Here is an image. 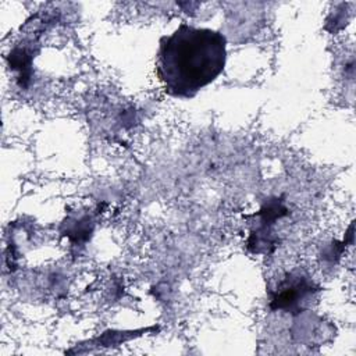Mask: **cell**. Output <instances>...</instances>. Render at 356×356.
I'll return each instance as SVG.
<instances>
[{
	"label": "cell",
	"mask_w": 356,
	"mask_h": 356,
	"mask_svg": "<svg viewBox=\"0 0 356 356\" xmlns=\"http://www.w3.org/2000/svg\"><path fill=\"white\" fill-rule=\"evenodd\" d=\"M227 63V38L211 28L185 22L159 40L156 75L167 95L192 99L214 82Z\"/></svg>",
	"instance_id": "cell-1"
}]
</instances>
